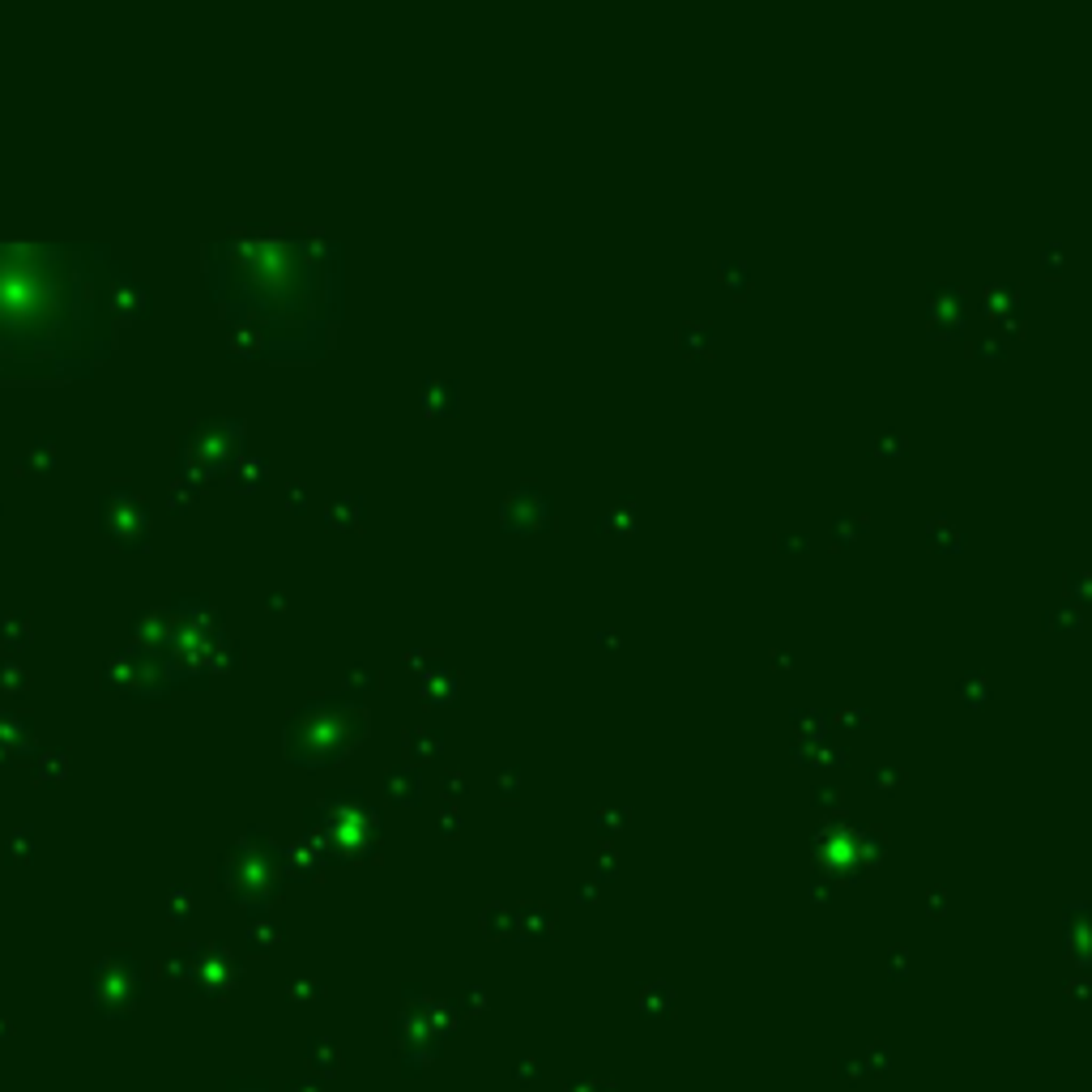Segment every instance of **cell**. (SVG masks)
<instances>
[{
  "label": "cell",
  "mask_w": 1092,
  "mask_h": 1092,
  "mask_svg": "<svg viewBox=\"0 0 1092 1092\" xmlns=\"http://www.w3.org/2000/svg\"><path fill=\"white\" fill-rule=\"evenodd\" d=\"M218 299L240 316L261 346L299 350L316 342L333 316L337 274L325 269V248L303 240H235L222 252Z\"/></svg>",
  "instance_id": "obj_2"
},
{
  "label": "cell",
  "mask_w": 1092,
  "mask_h": 1092,
  "mask_svg": "<svg viewBox=\"0 0 1092 1092\" xmlns=\"http://www.w3.org/2000/svg\"><path fill=\"white\" fill-rule=\"evenodd\" d=\"M111 295L90 252L0 248V380H65L108 350Z\"/></svg>",
  "instance_id": "obj_1"
}]
</instances>
